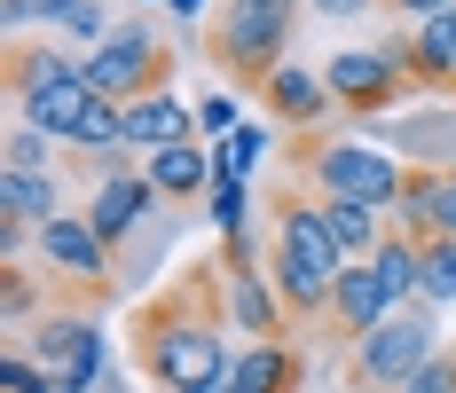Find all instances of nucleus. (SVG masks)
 Returning a JSON list of instances; mask_svg holds the SVG:
<instances>
[{"instance_id":"8","label":"nucleus","mask_w":456,"mask_h":393,"mask_svg":"<svg viewBox=\"0 0 456 393\" xmlns=\"http://www.w3.org/2000/svg\"><path fill=\"white\" fill-rule=\"evenodd\" d=\"M433 339H441V331H433V307H402L394 323H378L362 347H354V386H370V393H402L417 370L441 354Z\"/></svg>"},{"instance_id":"25","label":"nucleus","mask_w":456,"mask_h":393,"mask_svg":"<svg viewBox=\"0 0 456 393\" xmlns=\"http://www.w3.org/2000/svg\"><path fill=\"white\" fill-rule=\"evenodd\" d=\"M0 174H55V142L40 127H8L0 142Z\"/></svg>"},{"instance_id":"21","label":"nucleus","mask_w":456,"mask_h":393,"mask_svg":"<svg viewBox=\"0 0 456 393\" xmlns=\"http://www.w3.org/2000/svg\"><path fill=\"white\" fill-rule=\"evenodd\" d=\"M370 275L386 283V299L394 307H417V275H425V244L402 236V228H386V244L370 252Z\"/></svg>"},{"instance_id":"31","label":"nucleus","mask_w":456,"mask_h":393,"mask_svg":"<svg viewBox=\"0 0 456 393\" xmlns=\"http://www.w3.org/2000/svg\"><path fill=\"white\" fill-rule=\"evenodd\" d=\"M402 393H456V354H433V362H425Z\"/></svg>"},{"instance_id":"15","label":"nucleus","mask_w":456,"mask_h":393,"mask_svg":"<svg viewBox=\"0 0 456 393\" xmlns=\"http://www.w3.org/2000/svg\"><path fill=\"white\" fill-rule=\"evenodd\" d=\"M174 142H197V111L182 102V87L166 94H142V102H126V150H174Z\"/></svg>"},{"instance_id":"9","label":"nucleus","mask_w":456,"mask_h":393,"mask_svg":"<svg viewBox=\"0 0 456 393\" xmlns=\"http://www.w3.org/2000/svg\"><path fill=\"white\" fill-rule=\"evenodd\" d=\"M32 354L55 378V393H94L110 378V339L94 331L87 315H47L40 331H32Z\"/></svg>"},{"instance_id":"30","label":"nucleus","mask_w":456,"mask_h":393,"mask_svg":"<svg viewBox=\"0 0 456 393\" xmlns=\"http://www.w3.org/2000/svg\"><path fill=\"white\" fill-rule=\"evenodd\" d=\"M197 134L228 142V134H236V94H205V102H197Z\"/></svg>"},{"instance_id":"34","label":"nucleus","mask_w":456,"mask_h":393,"mask_svg":"<svg viewBox=\"0 0 456 393\" xmlns=\"http://www.w3.org/2000/svg\"><path fill=\"white\" fill-rule=\"evenodd\" d=\"M307 8H315L322 24H354V16H370L378 0H307Z\"/></svg>"},{"instance_id":"24","label":"nucleus","mask_w":456,"mask_h":393,"mask_svg":"<svg viewBox=\"0 0 456 393\" xmlns=\"http://www.w3.org/2000/svg\"><path fill=\"white\" fill-rule=\"evenodd\" d=\"M417 307H433V315H441V307H456V244H441V236L425 244V275H417Z\"/></svg>"},{"instance_id":"3","label":"nucleus","mask_w":456,"mask_h":393,"mask_svg":"<svg viewBox=\"0 0 456 393\" xmlns=\"http://www.w3.org/2000/svg\"><path fill=\"white\" fill-rule=\"evenodd\" d=\"M8 94H16V127H40L55 150L71 142V127L87 119V55H63V47L16 40L8 47Z\"/></svg>"},{"instance_id":"12","label":"nucleus","mask_w":456,"mask_h":393,"mask_svg":"<svg viewBox=\"0 0 456 393\" xmlns=\"http://www.w3.org/2000/svg\"><path fill=\"white\" fill-rule=\"evenodd\" d=\"M150 205H158V189H150V174L142 166H118V174H102L94 181V205H87V220H94V236L118 252L126 236H134L142 220H150Z\"/></svg>"},{"instance_id":"1","label":"nucleus","mask_w":456,"mask_h":393,"mask_svg":"<svg viewBox=\"0 0 456 393\" xmlns=\"http://www.w3.org/2000/svg\"><path fill=\"white\" fill-rule=\"evenodd\" d=\"M134 370L158 393H221L228 386V291H221V260L189 267L182 283H166L150 307H134Z\"/></svg>"},{"instance_id":"32","label":"nucleus","mask_w":456,"mask_h":393,"mask_svg":"<svg viewBox=\"0 0 456 393\" xmlns=\"http://www.w3.org/2000/svg\"><path fill=\"white\" fill-rule=\"evenodd\" d=\"M433 236H441V244H456V174L433 181Z\"/></svg>"},{"instance_id":"33","label":"nucleus","mask_w":456,"mask_h":393,"mask_svg":"<svg viewBox=\"0 0 456 393\" xmlns=\"http://www.w3.org/2000/svg\"><path fill=\"white\" fill-rule=\"evenodd\" d=\"M0 24H16V40H24L32 24H47V0H0Z\"/></svg>"},{"instance_id":"36","label":"nucleus","mask_w":456,"mask_h":393,"mask_svg":"<svg viewBox=\"0 0 456 393\" xmlns=\"http://www.w3.org/2000/svg\"><path fill=\"white\" fill-rule=\"evenodd\" d=\"M166 16H174V24H197V16H205V0H166Z\"/></svg>"},{"instance_id":"14","label":"nucleus","mask_w":456,"mask_h":393,"mask_svg":"<svg viewBox=\"0 0 456 393\" xmlns=\"http://www.w3.org/2000/svg\"><path fill=\"white\" fill-rule=\"evenodd\" d=\"M394 315H402V307L386 299V283H378L370 260H362V267H346V275H338V291H330V315H322V323H330L338 339H354V347H362L370 331H378V323H394Z\"/></svg>"},{"instance_id":"13","label":"nucleus","mask_w":456,"mask_h":393,"mask_svg":"<svg viewBox=\"0 0 456 393\" xmlns=\"http://www.w3.org/2000/svg\"><path fill=\"white\" fill-rule=\"evenodd\" d=\"M260 102H268L283 127H299V134H322L338 119V94L322 87V71H307V63H283L268 87H260Z\"/></svg>"},{"instance_id":"6","label":"nucleus","mask_w":456,"mask_h":393,"mask_svg":"<svg viewBox=\"0 0 456 393\" xmlns=\"http://www.w3.org/2000/svg\"><path fill=\"white\" fill-rule=\"evenodd\" d=\"M87 87L102 94V102H142V94H166L174 87V47H166V32H150V24H118L110 40L87 55Z\"/></svg>"},{"instance_id":"5","label":"nucleus","mask_w":456,"mask_h":393,"mask_svg":"<svg viewBox=\"0 0 456 393\" xmlns=\"http://www.w3.org/2000/svg\"><path fill=\"white\" fill-rule=\"evenodd\" d=\"M307 0H228L221 24H205V55L221 63L236 87H268L291 63V32H299Z\"/></svg>"},{"instance_id":"19","label":"nucleus","mask_w":456,"mask_h":393,"mask_svg":"<svg viewBox=\"0 0 456 393\" xmlns=\"http://www.w3.org/2000/svg\"><path fill=\"white\" fill-rule=\"evenodd\" d=\"M410 71H417V87H449L456 94V8L410 24Z\"/></svg>"},{"instance_id":"28","label":"nucleus","mask_w":456,"mask_h":393,"mask_svg":"<svg viewBox=\"0 0 456 393\" xmlns=\"http://www.w3.org/2000/svg\"><path fill=\"white\" fill-rule=\"evenodd\" d=\"M32 307H40V283H32V267L16 260L8 275H0V315H8V331H24V323H32Z\"/></svg>"},{"instance_id":"29","label":"nucleus","mask_w":456,"mask_h":393,"mask_svg":"<svg viewBox=\"0 0 456 393\" xmlns=\"http://www.w3.org/2000/svg\"><path fill=\"white\" fill-rule=\"evenodd\" d=\"M0 393H55V378L40 370V354L8 347V354H0Z\"/></svg>"},{"instance_id":"26","label":"nucleus","mask_w":456,"mask_h":393,"mask_svg":"<svg viewBox=\"0 0 456 393\" xmlns=\"http://www.w3.org/2000/svg\"><path fill=\"white\" fill-rule=\"evenodd\" d=\"M260 158H268V134H260V127H236L228 142H213V181H244Z\"/></svg>"},{"instance_id":"10","label":"nucleus","mask_w":456,"mask_h":393,"mask_svg":"<svg viewBox=\"0 0 456 393\" xmlns=\"http://www.w3.org/2000/svg\"><path fill=\"white\" fill-rule=\"evenodd\" d=\"M221 291H228V323L244 331V347H268V339H283L291 307L275 299V275H260V260H252V236L221 244Z\"/></svg>"},{"instance_id":"16","label":"nucleus","mask_w":456,"mask_h":393,"mask_svg":"<svg viewBox=\"0 0 456 393\" xmlns=\"http://www.w3.org/2000/svg\"><path fill=\"white\" fill-rule=\"evenodd\" d=\"M386 150L410 158V166H425V174H456V111H417V119H402V127L386 134Z\"/></svg>"},{"instance_id":"20","label":"nucleus","mask_w":456,"mask_h":393,"mask_svg":"<svg viewBox=\"0 0 456 393\" xmlns=\"http://www.w3.org/2000/svg\"><path fill=\"white\" fill-rule=\"evenodd\" d=\"M142 174H150L158 197H197V189H213V150H197V142L150 150V158H142Z\"/></svg>"},{"instance_id":"23","label":"nucleus","mask_w":456,"mask_h":393,"mask_svg":"<svg viewBox=\"0 0 456 393\" xmlns=\"http://www.w3.org/2000/svg\"><path fill=\"white\" fill-rule=\"evenodd\" d=\"M47 24H55L63 40H79L87 55H94L102 40H110V32H118V24L102 16V0H47Z\"/></svg>"},{"instance_id":"11","label":"nucleus","mask_w":456,"mask_h":393,"mask_svg":"<svg viewBox=\"0 0 456 393\" xmlns=\"http://www.w3.org/2000/svg\"><path fill=\"white\" fill-rule=\"evenodd\" d=\"M40 260L47 275H63V283H79L87 299H102V275H110V244L94 236V220L87 213H55L40 228Z\"/></svg>"},{"instance_id":"27","label":"nucleus","mask_w":456,"mask_h":393,"mask_svg":"<svg viewBox=\"0 0 456 393\" xmlns=\"http://www.w3.org/2000/svg\"><path fill=\"white\" fill-rule=\"evenodd\" d=\"M244 220H252V197H244V181H213V236H221V244L252 236Z\"/></svg>"},{"instance_id":"17","label":"nucleus","mask_w":456,"mask_h":393,"mask_svg":"<svg viewBox=\"0 0 456 393\" xmlns=\"http://www.w3.org/2000/svg\"><path fill=\"white\" fill-rule=\"evenodd\" d=\"M299 347H283V339H268V347H244L236 362H228V386L221 393H299Z\"/></svg>"},{"instance_id":"18","label":"nucleus","mask_w":456,"mask_h":393,"mask_svg":"<svg viewBox=\"0 0 456 393\" xmlns=\"http://www.w3.org/2000/svg\"><path fill=\"white\" fill-rule=\"evenodd\" d=\"M315 205H322V228H330V244L346 252V267H362L370 252L386 244V228H394L386 213H370V205H354V197H315Z\"/></svg>"},{"instance_id":"4","label":"nucleus","mask_w":456,"mask_h":393,"mask_svg":"<svg viewBox=\"0 0 456 393\" xmlns=\"http://www.w3.org/2000/svg\"><path fill=\"white\" fill-rule=\"evenodd\" d=\"M291 174H299V189H315V197H354V205L394 220L402 189H410V158H394L386 142H307L299 134Z\"/></svg>"},{"instance_id":"2","label":"nucleus","mask_w":456,"mask_h":393,"mask_svg":"<svg viewBox=\"0 0 456 393\" xmlns=\"http://www.w3.org/2000/svg\"><path fill=\"white\" fill-rule=\"evenodd\" d=\"M268 275H275V299L291 307V323H322L330 315V291L346 275V252L330 244L322 228V205L315 197H275V252H268Z\"/></svg>"},{"instance_id":"35","label":"nucleus","mask_w":456,"mask_h":393,"mask_svg":"<svg viewBox=\"0 0 456 393\" xmlns=\"http://www.w3.org/2000/svg\"><path fill=\"white\" fill-rule=\"evenodd\" d=\"M378 8H394V16H410V24H425V16H449L456 0H378Z\"/></svg>"},{"instance_id":"7","label":"nucleus","mask_w":456,"mask_h":393,"mask_svg":"<svg viewBox=\"0 0 456 393\" xmlns=\"http://www.w3.org/2000/svg\"><path fill=\"white\" fill-rule=\"evenodd\" d=\"M322 87L338 94V111H394L402 94L417 87L410 71V32H386L378 47H338L330 63H322Z\"/></svg>"},{"instance_id":"22","label":"nucleus","mask_w":456,"mask_h":393,"mask_svg":"<svg viewBox=\"0 0 456 393\" xmlns=\"http://www.w3.org/2000/svg\"><path fill=\"white\" fill-rule=\"evenodd\" d=\"M55 213H63L55 174H0V220H16V228H32V236H40Z\"/></svg>"}]
</instances>
